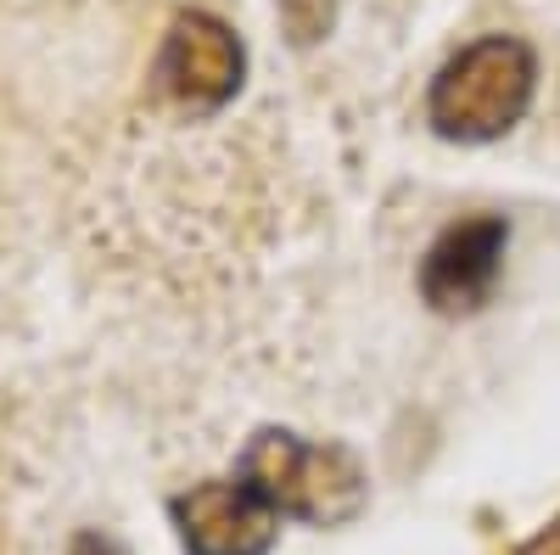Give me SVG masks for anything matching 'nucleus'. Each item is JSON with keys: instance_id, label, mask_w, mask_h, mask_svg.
Wrapping results in <instances>:
<instances>
[{"instance_id": "f03ea898", "label": "nucleus", "mask_w": 560, "mask_h": 555, "mask_svg": "<svg viewBox=\"0 0 560 555\" xmlns=\"http://www.w3.org/2000/svg\"><path fill=\"white\" fill-rule=\"evenodd\" d=\"M242 483H253L280 517L308 528L348 522L364 505V466L342 443H303L280 427H264L242 454Z\"/></svg>"}, {"instance_id": "7ed1b4c3", "label": "nucleus", "mask_w": 560, "mask_h": 555, "mask_svg": "<svg viewBox=\"0 0 560 555\" xmlns=\"http://www.w3.org/2000/svg\"><path fill=\"white\" fill-rule=\"evenodd\" d=\"M504 247H510V224L504 213H471L448 224L443 236L427 247L420 264V298L438 314H471L493 298L499 269H504Z\"/></svg>"}, {"instance_id": "423d86ee", "label": "nucleus", "mask_w": 560, "mask_h": 555, "mask_svg": "<svg viewBox=\"0 0 560 555\" xmlns=\"http://www.w3.org/2000/svg\"><path fill=\"white\" fill-rule=\"evenodd\" d=\"M337 23V0H280V28L292 45H319Z\"/></svg>"}, {"instance_id": "6e6552de", "label": "nucleus", "mask_w": 560, "mask_h": 555, "mask_svg": "<svg viewBox=\"0 0 560 555\" xmlns=\"http://www.w3.org/2000/svg\"><path fill=\"white\" fill-rule=\"evenodd\" d=\"M522 555H560V522H555L549 533H538V539H533Z\"/></svg>"}, {"instance_id": "20e7f679", "label": "nucleus", "mask_w": 560, "mask_h": 555, "mask_svg": "<svg viewBox=\"0 0 560 555\" xmlns=\"http://www.w3.org/2000/svg\"><path fill=\"white\" fill-rule=\"evenodd\" d=\"M242 39L230 34V23L208 18V12H185L174 18V28L163 34L158 51V90L185 107H224L242 84Z\"/></svg>"}, {"instance_id": "0eeeda50", "label": "nucleus", "mask_w": 560, "mask_h": 555, "mask_svg": "<svg viewBox=\"0 0 560 555\" xmlns=\"http://www.w3.org/2000/svg\"><path fill=\"white\" fill-rule=\"evenodd\" d=\"M73 555H124L113 539H102V533H84L79 544H73Z\"/></svg>"}, {"instance_id": "39448f33", "label": "nucleus", "mask_w": 560, "mask_h": 555, "mask_svg": "<svg viewBox=\"0 0 560 555\" xmlns=\"http://www.w3.org/2000/svg\"><path fill=\"white\" fill-rule=\"evenodd\" d=\"M174 528L191 555H264L280 533V511L242 477H213L174 499Z\"/></svg>"}, {"instance_id": "f257e3e1", "label": "nucleus", "mask_w": 560, "mask_h": 555, "mask_svg": "<svg viewBox=\"0 0 560 555\" xmlns=\"http://www.w3.org/2000/svg\"><path fill=\"white\" fill-rule=\"evenodd\" d=\"M538 90V57L516 34H488L432 79L427 118L448 141H499L510 124H522Z\"/></svg>"}]
</instances>
